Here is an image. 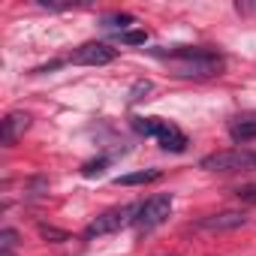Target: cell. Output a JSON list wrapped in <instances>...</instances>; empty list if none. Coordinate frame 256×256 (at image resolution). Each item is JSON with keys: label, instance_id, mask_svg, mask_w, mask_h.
<instances>
[{"label": "cell", "instance_id": "6da1fadb", "mask_svg": "<svg viewBox=\"0 0 256 256\" xmlns=\"http://www.w3.org/2000/svg\"><path fill=\"white\" fill-rule=\"evenodd\" d=\"M154 58L169 64V72L178 78H214L223 72L226 60L205 46H175V48H148Z\"/></svg>", "mask_w": 256, "mask_h": 256}, {"label": "cell", "instance_id": "7a4b0ae2", "mask_svg": "<svg viewBox=\"0 0 256 256\" xmlns=\"http://www.w3.org/2000/svg\"><path fill=\"white\" fill-rule=\"evenodd\" d=\"M199 169L217 172V175H235V172H256V151L250 148H226L214 151L199 160Z\"/></svg>", "mask_w": 256, "mask_h": 256}, {"label": "cell", "instance_id": "3957f363", "mask_svg": "<svg viewBox=\"0 0 256 256\" xmlns=\"http://www.w3.org/2000/svg\"><path fill=\"white\" fill-rule=\"evenodd\" d=\"M142 211V202H130V205H114L108 211H102L100 217H94L88 226H84V241H94V238H102V235H112L124 226H130L136 223Z\"/></svg>", "mask_w": 256, "mask_h": 256}, {"label": "cell", "instance_id": "277c9868", "mask_svg": "<svg viewBox=\"0 0 256 256\" xmlns=\"http://www.w3.org/2000/svg\"><path fill=\"white\" fill-rule=\"evenodd\" d=\"M169 211H172V193L151 196L148 202H142V211H139V217H136V223H133V226H136V232H139V235L154 232L160 223H166Z\"/></svg>", "mask_w": 256, "mask_h": 256}, {"label": "cell", "instance_id": "5b68a950", "mask_svg": "<svg viewBox=\"0 0 256 256\" xmlns=\"http://www.w3.org/2000/svg\"><path fill=\"white\" fill-rule=\"evenodd\" d=\"M118 58V48L106 46V42H84L78 46L70 58H64V64H78V66H106Z\"/></svg>", "mask_w": 256, "mask_h": 256}, {"label": "cell", "instance_id": "8992f818", "mask_svg": "<svg viewBox=\"0 0 256 256\" xmlns=\"http://www.w3.org/2000/svg\"><path fill=\"white\" fill-rule=\"evenodd\" d=\"M247 223V214L244 211H217V214H208V217H199L193 223L196 232H229V229H238Z\"/></svg>", "mask_w": 256, "mask_h": 256}, {"label": "cell", "instance_id": "52a82bcc", "mask_svg": "<svg viewBox=\"0 0 256 256\" xmlns=\"http://www.w3.org/2000/svg\"><path fill=\"white\" fill-rule=\"evenodd\" d=\"M30 124H34V118H30L28 112H10L4 120H0V145H4V148H12V145L30 130Z\"/></svg>", "mask_w": 256, "mask_h": 256}, {"label": "cell", "instance_id": "ba28073f", "mask_svg": "<svg viewBox=\"0 0 256 256\" xmlns=\"http://www.w3.org/2000/svg\"><path fill=\"white\" fill-rule=\"evenodd\" d=\"M154 139H157V145H160L163 151H169V154H184L187 145H190V139H187V133L181 130V126H175L172 120H163V118H160V124H157Z\"/></svg>", "mask_w": 256, "mask_h": 256}, {"label": "cell", "instance_id": "9c48e42d", "mask_svg": "<svg viewBox=\"0 0 256 256\" xmlns=\"http://www.w3.org/2000/svg\"><path fill=\"white\" fill-rule=\"evenodd\" d=\"M229 139L232 142H253L256 139V112L235 114L229 120Z\"/></svg>", "mask_w": 256, "mask_h": 256}, {"label": "cell", "instance_id": "30bf717a", "mask_svg": "<svg viewBox=\"0 0 256 256\" xmlns=\"http://www.w3.org/2000/svg\"><path fill=\"white\" fill-rule=\"evenodd\" d=\"M160 169H139V172H130V175H118L114 184L118 187H136V184H154L160 181Z\"/></svg>", "mask_w": 256, "mask_h": 256}, {"label": "cell", "instance_id": "8fae6325", "mask_svg": "<svg viewBox=\"0 0 256 256\" xmlns=\"http://www.w3.org/2000/svg\"><path fill=\"white\" fill-rule=\"evenodd\" d=\"M133 22H136V18H133L130 12H112V16H106V18H102V28H106V30H118V34H126Z\"/></svg>", "mask_w": 256, "mask_h": 256}, {"label": "cell", "instance_id": "7c38bea8", "mask_svg": "<svg viewBox=\"0 0 256 256\" xmlns=\"http://www.w3.org/2000/svg\"><path fill=\"white\" fill-rule=\"evenodd\" d=\"M18 241H22V235L16 232V229H0V253L4 256H12L16 250H18Z\"/></svg>", "mask_w": 256, "mask_h": 256}, {"label": "cell", "instance_id": "4fadbf2b", "mask_svg": "<svg viewBox=\"0 0 256 256\" xmlns=\"http://www.w3.org/2000/svg\"><path fill=\"white\" fill-rule=\"evenodd\" d=\"M157 124H160V118H142V114H136L130 120V126H133L139 136H154L157 133Z\"/></svg>", "mask_w": 256, "mask_h": 256}, {"label": "cell", "instance_id": "5bb4252c", "mask_svg": "<svg viewBox=\"0 0 256 256\" xmlns=\"http://www.w3.org/2000/svg\"><path fill=\"white\" fill-rule=\"evenodd\" d=\"M108 163H112V157H96V160H88V163L82 166V175H84V178H100V175L108 169Z\"/></svg>", "mask_w": 256, "mask_h": 256}, {"label": "cell", "instance_id": "9a60e30c", "mask_svg": "<svg viewBox=\"0 0 256 256\" xmlns=\"http://www.w3.org/2000/svg\"><path fill=\"white\" fill-rule=\"evenodd\" d=\"M40 235H42L46 241H54V244H58V241H66V238H70V235H66L64 229H54V226H48V223H40Z\"/></svg>", "mask_w": 256, "mask_h": 256}, {"label": "cell", "instance_id": "2e32d148", "mask_svg": "<svg viewBox=\"0 0 256 256\" xmlns=\"http://www.w3.org/2000/svg\"><path fill=\"white\" fill-rule=\"evenodd\" d=\"M151 94V82L148 78H139L136 84H133V90H130V102H139V100H145Z\"/></svg>", "mask_w": 256, "mask_h": 256}, {"label": "cell", "instance_id": "e0dca14e", "mask_svg": "<svg viewBox=\"0 0 256 256\" xmlns=\"http://www.w3.org/2000/svg\"><path fill=\"white\" fill-rule=\"evenodd\" d=\"M235 196H238L244 205H253V208H256V184H241V187L235 190Z\"/></svg>", "mask_w": 256, "mask_h": 256}, {"label": "cell", "instance_id": "ac0fdd59", "mask_svg": "<svg viewBox=\"0 0 256 256\" xmlns=\"http://www.w3.org/2000/svg\"><path fill=\"white\" fill-rule=\"evenodd\" d=\"M120 42L124 46H145L148 42V34L145 30H126V34H120Z\"/></svg>", "mask_w": 256, "mask_h": 256}, {"label": "cell", "instance_id": "d6986e66", "mask_svg": "<svg viewBox=\"0 0 256 256\" xmlns=\"http://www.w3.org/2000/svg\"><path fill=\"white\" fill-rule=\"evenodd\" d=\"M235 12H238V16H253V12H256V4H244V0H238V4H235Z\"/></svg>", "mask_w": 256, "mask_h": 256}]
</instances>
